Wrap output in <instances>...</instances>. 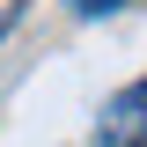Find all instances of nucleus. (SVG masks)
I'll return each instance as SVG.
<instances>
[{
    "label": "nucleus",
    "mask_w": 147,
    "mask_h": 147,
    "mask_svg": "<svg viewBox=\"0 0 147 147\" xmlns=\"http://www.w3.org/2000/svg\"><path fill=\"white\" fill-rule=\"evenodd\" d=\"M96 147H147V74L103 103V118H96Z\"/></svg>",
    "instance_id": "nucleus-1"
},
{
    "label": "nucleus",
    "mask_w": 147,
    "mask_h": 147,
    "mask_svg": "<svg viewBox=\"0 0 147 147\" xmlns=\"http://www.w3.org/2000/svg\"><path fill=\"white\" fill-rule=\"evenodd\" d=\"M66 7H74V15H81V22H96V15H118L125 0H66Z\"/></svg>",
    "instance_id": "nucleus-2"
},
{
    "label": "nucleus",
    "mask_w": 147,
    "mask_h": 147,
    "mask_svg": "<svg viewBox=\"0 0 147 147\" xmlns=\"http://www.w3.org/2000/svg\"><path fill=\"white\" fill-rule=\"evenodd\" d=\"M7 30H15V7H7V15H0V44H7Z\"/></svg>",
    "instance_id": "nucleus-3"
}]
</instances>
